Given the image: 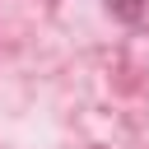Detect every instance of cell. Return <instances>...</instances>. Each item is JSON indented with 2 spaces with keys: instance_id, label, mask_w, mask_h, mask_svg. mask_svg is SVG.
<instances>
[{
  "instance_id": "6da1fadb",
  "label": "cell",
  "mask_w": 149,
  "mask_h": 149,
  "mask_svg": "<svg viewBox=\"0 0 149 149\" xmlns=\"http://www.w3.org/2000/svg\"><path fill=\"white\" fill-rule=\"evenodd\" d=\"M107 14L121 19V23H140L149 14V0H107Z\"/></svg>"
}]
</instances>
